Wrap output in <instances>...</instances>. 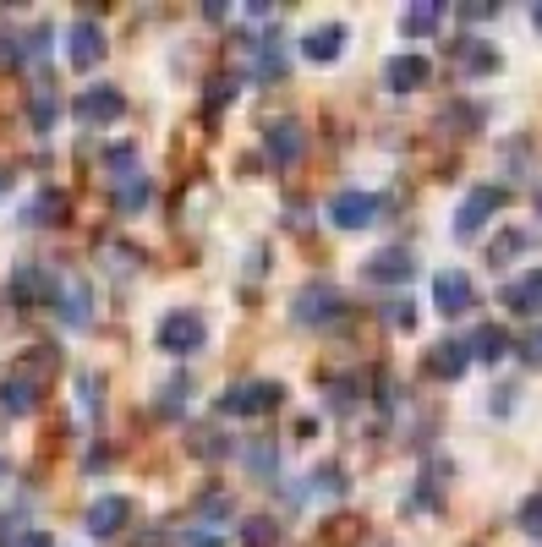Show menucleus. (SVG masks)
<instances>
[{
    "instance_id": "f257e3e1",
    "label": "nucleus",
    "mask_w": 542,
    "mask_h": 547,
    "mask_svg": "<svg viewBox=\"0 0 542 547\" xmlns=\"http://www.w3.org/2000/svg\"><path fill=\"white\" fill-rule=\"evenodd\" d=\"M340 312H345V296L329 285V279H313V285H302V290H296V301H291V318L307 323V329H318V323H334Z\"/></svg>"
},
{
    "instance_id": "f03ea898",
    "label": "nucleus",
    "mask_w": 542,
    "mask_h": 547,
    "mask_svg": "<svg viewBox=\"0 0 542 547\" xmlns=\"http://www.w3.org/2000/svg\"><path fill=\"white\" fill-rule=\"evenodd\" d=\"M55 318H61L66 329H88V323H94V290H88L83 274L55 279Z\"/></svg>"
},
{
    "instance_id": "7ed1b4c3",
    "label": "nucleus",
    "mask_w": 542,
    "mask_h": 547,
    "mask_svg": "<svg viewBox=\"0 0 542 547\" xmlns=\"http://www.w3.org/2000/svg\"><path fill=\"white\" fill-rule=\"evenodd\" d=\"M499 208H504V186H471V192L460 197V208H455V236L471 241L482 225H488V214H499Z\"/></svg>"
},
{
    "instance_id": "20e7f679",
    "label": "nucleus",
    "mask_w": 542,
    "mask_h": 547,
    "mask_svg": "<svg viewBox=\"0 0 542 547\" xmlns=\"http://www.w3.org/2000/svg\"><path fill=\"white\" fill-rule=\"evenodd\" d=\"M203 318L198 312H170L165 323H159V351H170V356H192V351H203Z\"/></svg>"
},
{
    "instance_id": "39448f33",
    "label": "nucleus",
    "mask_w": 542,
    "mask_h": 547,
    "mask_svg": "<svg viewBox=\"0 0 542 547\" xmlns=\"http://www.w3.org/2000/svg\"><path fill=\"white\" fill-rule=\"evenodd\" d=\"M280 405V383H236V389L219 394V411L225 416H263Z\"/></svg>"
},
{
    "instance_id": "423d86ee",
    "label": "nucleus",
    "mask_w": 542,
    "mask_h": 547,
    "mask_svg": "<svg viewBox=\"0 0 542 547\" xmlns=\"http://www.w3.org/2000/svg\"><path fill=\"white\" fill-rule=\"evenodd\" d=\"M72 115H77V121H88V126H110V121H121V115H126V93L121 88H83L72 99Z\"/></svg>"
},
{
    "instance_id": "0eeeda50",
    "label": "nucleus",
    "mask_w": 542,
    "mask_h": 547,
    "mask_svg": "<svg viewBox=\"0 0 542 547\" xmlns=\"http://www.w3.org/2000/svg\"><path fill=\"white\" fill-rule=\"evenodd\" d=\"M66 61H72L77 72H88V66L105 61V28H99L94 17H83V22L66 28Z\"/></svg>"
},
{
    "instance_id": "6e6552de",
    "label": "nucleus",
    "mask_w": 542,
    "mask_h": 547,
    "mask_svg": "<svg viewBox=\"0 0 542 547\" xmlns=\"http://www.w3.org/2000/svg\"><path fill=\"white\" fill-rule=\"evenodd\" d=\"M329 219H334L340 230H367V225L378 219V197H373V192H334Z\"/></svg>"
},
{
    "instance_id": "1a4fd4ad",
    "label": "nucleus",
    "mask_w": 542,
    "mask_h": 547,
    "mask_svg": "<svg viewBox=\"0 0 542 547\" xmlns=\"http://www.w3.org/2000/svg\"><path fill=\"white\" fill-rule=\"evenodd\" d=\"M477 301V290H471V279L460 274V269H444V274H433V307L444 312V318H460V312Z\"/></svg>"
},
{
    "instance_id": "9d476101",
    "label": "nucleus",
    "mask_w": 542,
    "mask_h": 547,
    "mask_svg": "<svg viewBox=\"0 0 542 547\" xmlns=\"http://www.w3.org/2000/svg\"><path fill=\"white\" fill-rule=\"evenodd\" d=\"M428 77H433L428 55H389L384 61V88H395V93H417Z\"/></svg>"
},
{
    "instance_id": "9b49d317",
    "label": "nucleus",
    "mask_w": 542,
    "mask_h": 547,
    "mask_svg": "<svg viewBox=\"0 0 542 547\" xmlns=\"http://www.w3.org/2000/svg\"><path fill=\"white\" fill-rule=\"evenodd\" d=\"M263 148H269L274 165H296L302 148H307V137H302V126H296V121H269V126H263Z\"/></svg>"
},
{
    "instance_id": "f8f14e48",
    "label": "nucleus",
    "mask_w": 542,
    "mask_h": 547,
    "mask_svg": "<svg viewBox=\"0 0 542 547\" xmlns=\"http://www.w3.org/2000/svg\"><path fill=\"white\" fill-rule=\"evenodd\" d=\"M411 274H417V263L400 247H384V252L367 258V279H373V285H400V279H411Z\"/></svg>"
},
{
    "instance_id": "ddd939ff",
    "label": "nucleus",
    "mask_w": 542,
    "mask_h": 547,
    "mask_svg": "<svg viewBox=\"0 0 542 547\" xmlns=\"http://www.w3.org/2000/svg\"><path fill=\"white\" fill-rule=\"evenodd\" d=\"M126 520H132V504H126V498H94V509H88V531H94V537H121Z\"/></svg>"
},
{
    "instance_id": "4468645a",
    "label": "nucleus",
    "mask_w": 542,
    "mask_h": 547,
    "mask_svg": "<svg viewBox=\"0 0 542 547\" xmlns=\"http://www.w3.org/2000/svg\"><path fill=\"white\" fill-rule=\"evenodd\" d=\"M345 39H351V33H345V22H324V28H313V33L302 39V55H307V61H318V66H324V61H340Z\"/></svg>"
},
{
    "instance_id": "2eb2a0df",
    "label": "nucleus",
    "mask_w": 542,
    "mask_h": 547,
    "mask_svg": "<svg viewBox=\"0 0 542 547\" xmlns=\"http://www.w3.org/2000/svg\"><path fill=\"white\" fill-rule=\"evenodd\" d=\"M504 307H510V312H526V318H537V312H542V269L510 279V285H504Z\"/></svg>"
},
{
    "instance_id": "dca6fc26",
    "label": "nucleus",
    "mask_w": 542,
    "mask_h": 547,
    "mask_svg": "<svg viewBox=\"0 0 542 547\" xmlns=\"http://www.w3.org/2000/svg\"><path fill=\"white\" fill-rule=\"evenodd\" d=\"M466 367H471V356H466V345H460V340H438L428 351V372H433V378H460Z\"/></svg>"
},
{
    "instance_id": "f3484780",
    "label": "nucleus",
    "mask_w": 542,
    "mask_h": 547,
    "mask_svg": "<svg viewBox=\"0 0 542 547\" xmlns=\"http://www.w3.org/2000/svg\"><path fill=\"white\" fill-rule=\"evenodd\" d=\"M438 22H444V6H438V0H417V6H406V17H400V33H406V39H428V33H438Z\"/></svg>"
},
{
    "instance_id": "a211bd4d",
    "label": "nucleus",
    "mask_w": 542,
    "mask_h": 547,
    "mask_svg": "<svg viewBox=\"0 0 542 547\" xmlns=\"http://www.w3.org/2000/svg\"><path fill=\"white\" fill-rule=\"evenodd\" d=\"M504 351H510V334H504L499 323H482V329L466 340V356H471V362H499Z\"/></svg>"
},
{
    "instance_id": "6ab92c4d",
    "label": "nucleus",
    "mask_w": 542,
    "mask_h": 547,
    "mask_svg": "<svg viewBox=\"0 0 542 547\" xmlns=\"http://www.w3.org/2000/svg\"><path fill=\"white\" fill-rule=\"evenodd\" d=\"M0 405H6L11 416H28L33 405H39V383L22 378V372H17V378H6V389H0Z\"/></svg>"
},
{
    "instance_id": "aec40b11",
    "label": "nucleus",
    "mask_w": 542,
    "mask_h": 547,
    "mask_svg": "<svg viewBox=\"0 0 542 547\" xmlns=\"http://www.w3.org/2000/svg\"><path fill=\"white\" fill-rule=\"evenodd\" d=\"M526 247H532V236H526V230H504V236L488 247V263H493V269H510Z\"/></svg>"
},
{
    "instance_id": "412c9836",
    "label": "nucleus",
    "mask_w": 542,
    "mask_h": 547,
    "mask_svg": "<svg viewBox=\"0 0 542 547\" xmlns=\"http://www.w3.org/2000/svg\"><path fill=\"white\" fill-rule=\"evenodd\" d=\"M115 203H121L126 214H137V208L148 203V176H121V186H115Z\"/></svg>"
},
{
    "instance_id": "4be33fe9",
    "label": "nucleus",
    "mask_w": 542,
    "mask_h": 547,
    "mask_svg": "<svg viewBox=\"0 0 542 547\" xmlns=\"http://www.w3.org/2000/svg\"><path fill=\"white\" fill-rule=\"evenodd\" d=\"M61 214H66V197L61 192H39V197H33V208H28L33 225H55Z\"/></svg>"
},
{
    "instance_id": "5701e85b",
    "label": "nucleus",
    "mask_w": 542,
    "mask_h": 547,
    "mask_svg": "<svg viewBox=\"0 0 542 547\" xmlns=\"http://www.w3.org/2000/svg\"><path fill=\"white\" fill-rule=\"evenodd\" d=\"M39 285H44V274H39V269H33V263H22V269H17V274H11V296H17V301H22V307H28V301H33V296H39Z\"/></svg>"
},
{
    "instance_id": "b1692460",
    "label": "nucleus",
    "mask_w": 542,
    "mask_h": 547,
    "mask_svg": "<svg viewBox=\"0 0 542 547\" xmlns=\"http://www.w3.org/2000/svg\"><path fill=\"white\" fill-rule=\"evenodd\" d=\"M252 66H258V77H280V72H285V50H280L274 39H263L258 55H252Z\"/></svg>"
},
{
    "instance_id": "393cba45",
    "label": "nucleus",
    "mask_w": 542,
    "mask_h": 547,
    "mask_svg": "<svg viewBox=\"0 0 542 547\" xmlns=\"http://www.w3.org/2000/svg\"><path fill=\"white\" fill-rule=\"evenodd\" d=\"M515 520H521V531L532 542H542V493H532V498H521V509H515Z\"/></svg>"
},
{
    "instance_id": "a878e982",
    "label": "nucleus",
    "mask_w": 542,
    "mask_h": 547,
    "mask_svg": "<svg viewBox=\"0 0 542 547\" xmlns=\"http://www.w3.org/2000/svg\"><path fill=\"white\" fill-rule=\"evenodd\" d=\"M460 66H466V72H499V55L471 39V44H460Z\"/></svg>"
},
{
    "instance_id": "bb28decb",
    "label": "nucleus",
    "mask_w": 542,
    "mask_h": 547,
    "mask_svg": "<svg viewBox=\"0 0 542 547\" xmlns=\"http://www.w3.org/2000/svg\"><path fill=\"white\" fill-rule=\"evenodd\" d=\"M241 542L247 547H274L280 542V526H274V520H247V526H241Z\"/></svg>"
},
{
    "instance_id": "cd10ccee",
    "label": "nucleus",
    "mask_w": 542,
    "mask_h": 547,
    "mask_svg": "<svg viewBox=\"0 0 542 547\" xmlns=\"http://www.w3.org/2000/svg\"><path fill=\"white\" fill-rule=\"evenodd\" d=\"M50 121H55V93H33V126H39V132H50Z\"/></svg>"
},
{
    "instance_id": "c85d7f7f",
    "label": "nucleus",
    "mask_w": 542,
    "mask_h": 547,
    "mask_svg": "<svg viewBox=\"0 0 542 547\" xmlns=\"http://www.w3.org/2000/svg\"><path fill=\"white\" fill-rule=\"evenodd\" d=\"M77 405H83L88 416L99 411V378H94V372H83V378H77Z\"/></svg>"
},
{
    "instance_id": "c756f323",
    "label": "nucleus",
    "mask_w": 542,
    "mask_h": 547,
    "mask_svg": "<svg viewBox=\"0 0 542 547\" xmlns=\"http://www.w3.org/2000/svg\"><path fill=\"white\" fill-rule=\"evenodd\" d=\"M313 482H318V493H329V498H340V493H345L340 465H318V476H313Z\"/></svg>"
},
{
    "instance_id": "7c9ffc66",
    "label": "nucleus",
    "mask_w": 542,
    "mask_h": 547,
    "mask_svg": "<svg viewBox=\"0 0 542 547\" xmlns=\"http://www.w3.org/2000/svg\"><path fill=\"white\" fill-rule=\"evenodd\" d=\"M28 66H39L44 55H50V28H33V39H28V50H17Z\"/></svg>"
},
{
    "instance_id": "2f4dec72",
    "label": "nucleus",
    "mask_w": 542,
    "mask_h": 547,
    "mask_svg": "<svg viewBox=\"0 0 542 547\" xmlns=\"http://www.w3.org/2000/svg\"><path fill=\"white\" fill-rule=\"evenodd\" d=\"M247 465H252L258 476H274V444H252V449H247Z\"/></svg>"
},
{
    "instance_id": "473e14b6",
    "label": "nucleus",
    "mask_w": 542,
    "mask_h": 547,
    "mask_svg": "<svg viewBox=\"0 0 542 547\" xmlns=\"http://www.w3.org/2000/svg\"><path fill=\"white\" fill-rule=\"evenodd\" d=\"M521 356H526L532 367H542V329H532V334L521 340Z\"/></svg>"
},
{
    "instance_id": "72a5a7b5",
    "label": "nucleus",
    "mask_w": 542,
    "mask_h": 547,
    "mask_svg": "<svg viewBox=\"0 0 542 547\" xmlns=\"http://www.w3.org/2000/svg\"><path fill=\"white\" fill-rule=\"evenodd\" d=\"M389 323H395V329H411V323H417V312L406 307V301H395V312H384Z\"/></svg>"
},
{
    "instance_id": "f704fd0d",
    "label": "nucleus",
    "mask_w": 542,
    "mask_h": 547,
    "mask_svg": "<svg viewBox=\"0 0 542 547\" xmlns=\"http://www.w3.org/2000/svg\"><path fill=\"white\" fill-rule=\"evenodd\" d=\"M181 547H225V537H214V531H187Z\"/></svg>"
},
{
    "instance_id": "c9c22d12",
    "label": "nucleus",
    "mask_w": 542,
    "mask_h": 547,
    "mask_svg": "<svg viewBox=\"0 0 542 547\" xmlns=\"http://www.w3.org/2000/svg\"><path fill=\"white\" fill-rule=\"evenodd\" d=\"M17 547H50V537H44V531H28V537H22Z\"/></svg>"
},
{
    "instance_id": "e433bc0d",
    "label": "nucleus",
    "mask_w": 542,
    "mask_h": 547,
    "mask_svg": "<svg viewBox=\"0 0 542 547\" xmlns=\"http://www.w3.org/2000/svg\"><path fill=\"white\" fill-rule=\"evenodd\" d=\"M6 44H11V39H0V61H6V55H11V50H6Z\"/></svg>"
},
{
    "instance_id": "4c0bfd02",
    "label": "nucleus",
    "mask_w": 542,
    "mask_h": 547,
    "mask_svg": "<svg viewBox=\"0 0 542 547\" xmlns=\"http://www.w3.org/2000/svg\"><path fill=\"white\" fill-rule=\"evenodd\" d=\"M537 28H542V6H537Z\"/></svg>"
},
{
    "instance_id": "58836bf2",
    "label": "nucleus",
    "mask_w": 542,
    "mask_h": 547,
    "mask_svg": "<svg viewBox=\"0 0 542 547\" xmlns=\"http://www.w3.org/2000/svg\"><path fill=\"white\" fill-rule=\"evenodd\" d=\"M537 214H542V192H537Z\"/></svg>"
},
{
    "instance_id": "ea45409f",
    "label": "nucleus",
    "mask_w": 542,
    "mask_h": 547,
    "mask_svg": "<svg viewBox=\"0 0 542 547\" xmlns=\"http://www.w3.org/2000/svg\"><path fill=\"white\" fill-rule=\"evenodd\" d=\"M367 547H389V542H367Z\"/></svg>"
}]
</instances>
